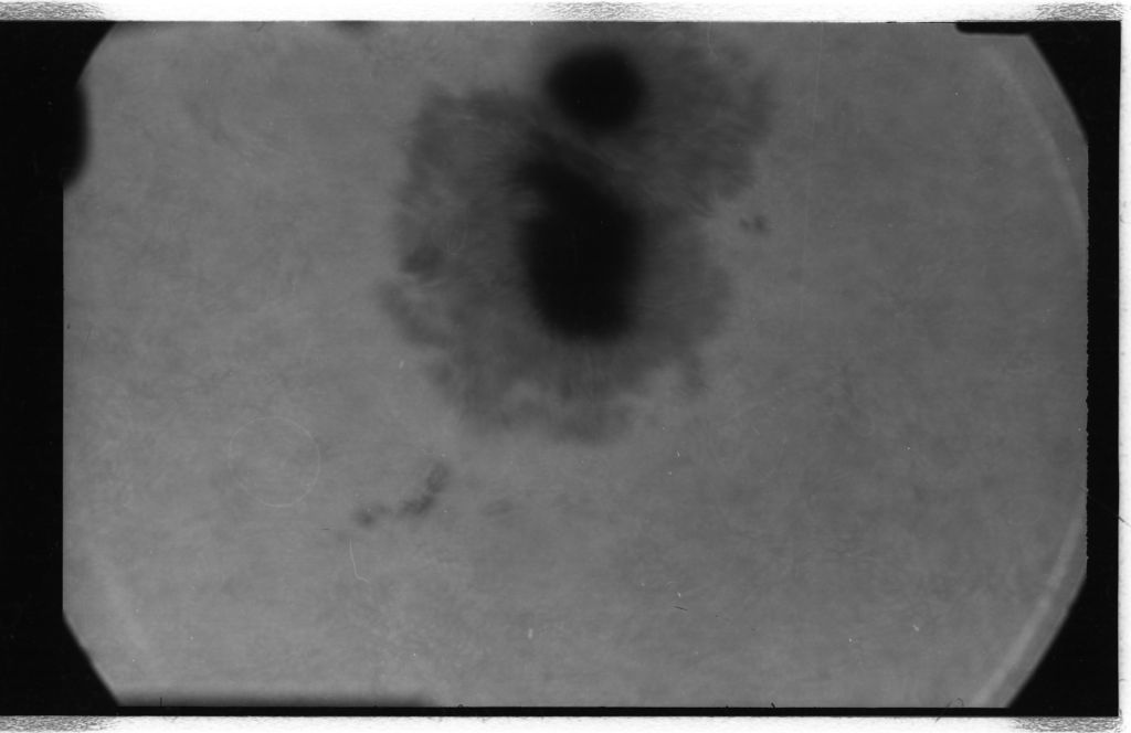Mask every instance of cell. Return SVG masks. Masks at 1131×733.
Masks as SVG:
<instances>
[{
	"label": "cell",
	"instance_id": "6da1fadb",
	"mask_svg": "<svg viewBox=\"0 0 1131 733\" xmlns=\"http://www.w3.org/2000/svg\"><path fill=\"white\" fill-rule=\"evenodd\" d=\"M230 465L258 500L285 507L304 498L319 472V452L309 433L279 417L254 421L234 435Z\"/></svg>",
	"mask_w": 1131,
	"mask_h": 733
}]
</instances>
